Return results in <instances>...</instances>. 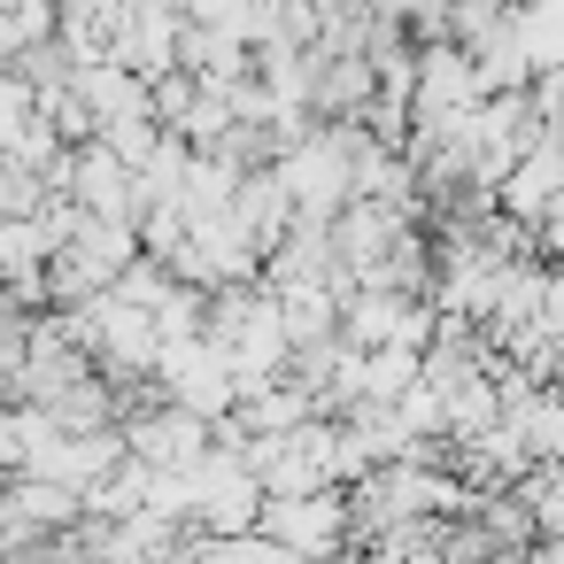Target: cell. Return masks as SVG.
<instances>
[{
    "instance_id": "cell-2",
    "label": "cell",
    "mask_w": 564,
    "mask_h": 564,
    "mask_svg": "<svg viewBox=\"0 0 564 564\" xmlns=\"http://www.w3.org/2000/svg\"><path fill=\"white\" fill-rule=\"evenodd\" d=\"M124 448H132L140 464H155V471H186V464L209 448V417H202V410H186V402H163L155 417L124 425Z\"/></svg>"
},
{
    "instance_id": "cell-1",
    "label": "cell",
    "mask_w": 564,
    "mask_h": 564,
    "mask_svg": "<svg viewBox=\"0 0 564 564\" xmlns=\"http://www.w3.org/2000/svg\"><path fill=\"white\" fill-rule=\"evenodd\" d=\"M256 525H263L286 556H310V549H333V541L348 533V495H340V487L263 495V502H256Z\"/></svg>"
}]
</instances>
